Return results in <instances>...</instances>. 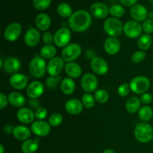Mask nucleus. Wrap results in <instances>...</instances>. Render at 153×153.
<instances>
[{
  "instance_id": "nucleus-1",
  "label": "nucleus",
  "mask_w": 153,
  "mask_h": 153,
  "mask_svg": "<svg viewBox=\"0 0 153 153\" xmlns=\"http://www.w3.org/2000/svg\"><path fill=\"white\" fill-rule=\"evenodd\" d=\"M92 22V17L88 11L79 10L73 13L68 19V24L70 29L75 32H84L87 31Z\"/></svg>"
},
{
  "instance_id": "nucleus-2",
  "label": "nucleus",
  "mask_w": 153,
  "mask_h": 153,
  "mask_svg": "<svg viewBox=\"0 0 153 153\" xmlns=\"http://www.w3.org/2000/svg\"><path fill=\"white\" fill-rule=\"evenodd\" d=\"M134 134L137 141L143 143H149L153 139V128L146 122L140 123L136 126Z\"/></svg>"
},
{
  "instance_id": "nucleus-3",
  "label": "nucleus",
  "mask_w": 153,
  "mask_h": 153,
  "mask_svg": "<svg viewBox=\"0 0 153 153\" xmlns=\"http://www.w3.org/2000/svg\"><path fill=\"white\" fill-rule=\"evenodd\" d=\"M28 70L33 77L40 79L43 77L47 72V64L44 58L40 56H35L30 61Z\"/></svg>"
},
{
  "instance_id": "nucleus-4",
  "label": "nucleus",
  "mask_w": 153,
  "mask_h": 153,
  "mask_svg": "<svg viewBox=\"0 0 153 153\" xmlns=\"http://www.w3.org/2000/svg\"><path fill=\"white\" fill-rule=\"evenodd\" d=\"M123 26L122 22L115 17L108 18L103 25L106 34L112 37H120L123 32Z\"/></svg>"
},
{
  "instance_id": "nucleus-5",
  "label": "nucleus",
  "mask_w": 153,
  "mask_h": 153,
  "mask_svg": "<svg viewBox=\"0 0 153 153\" xmlns=\"http://www.w3.org/2000/svg\"><path fill=\"white\" fill-rule=\"evenodd\" d=\"M129 86L131 91L134 94H143L150 88V81L146 76H135L130 81Z\"/></svg>"
},
{
  "instance_id": "nucleus-6",
  "label": "nucleus",
  "mask_w": 153,
  "mask_h": 153,
  "mask_svg": "<svg viewBox=\"0 0 153 153\" xmlns=\"http://www.w3.org/2000/svg\"><path fill=\"white\" fill-rule=\"evenodd\" d=\"M82 52V49L80 45L76 43H70L63 49L61 52V58L67 63L73 62L80 56Z\"/></svg>"
},
{
  "instance_id": "nucleus-7",
  "label": "nucleus",
  "mask_w": 153,
  "mask_h": 153,
  "mask_svg": "<svg viewBox=\"0 0 153 153\" xmlns=\"http://www.w3.org/2000/svg\"><path fill=\"white\" fill-rule=\"evenodd\" d=\"M142 25L135 20H129L124 25L123 33L128 38L135 39L142 35Z\"/></svg>"
},
{
  "instance_id": "nucleus-8",
  "label": "nucleus",
  "mask_w": 153,
  "mask_h": 153,
  "mask_svg": "<svg viewBox=\"0 0 153 153\" xmlns=\"http://www.w3.org/2000/svg\"><path fill=\"white\" fill-rule=\"evenodd\" d=\"M71 40V31L66 27L59 28L54 34V43L58 47L64 48Z\"/></svg>"
},
{
  "instance_id": "nucleus-9",
  "label": "nucleus",
  "mask_w": 153,
  "mask_h": 153,
  "mask_svg": "<svg viewBox=\"0 0 153 153\" xmlns=\"http://www.w3.org/2000/svg\"><path fill=\"white\" fill-rule=\"evenodd\" d=\"M81 86L86 93L95 92L98 87V79L91 73H85L81 79Z\"/></svg>"
},
{
  "instance_id": "nucleus-10",
  "label": "nucleus",
  "mask_w": 153,
  "mask_h": 153,
  "mask_svg": "<svg viewBox=\"0 0 153 153\" xmlns=\"http://www.w3.org/2000/svg\"><path fill=\"white\" fill-rule=\"evenodd\" d=\"M22 33V25L19 22H12L4 29L3 36L8 42H13L17 40Z\"/></svg>"
},
{
  "instance_id": "nucleus-11",
  "label": "nucleus",
  "mask_w": 153,
  "mask_h": 153,
  "mask_svg": "<svg viewBox=\"0 0 153 153\" xmlns=\"http://www.w3.org/2000/svg\"><path fill=\"white\" fill-rule=\"evenodd\" d=\"M64 65V61L62 58L55 57L49 60L47 64V73L50 76H59L63 70Z\"/></svg>"
},
{
  "instance_id": "nucleus-12",
  "label": "nucleus",
  "mask_w": 153,
  "mask_h": 153,
  "mask_svg": "<svg viewBox=\"0 0 153 153\" xmlns=\"http://www.w3.org/2000/svg\"><path fill=\"white\" fill-rule=\"evenodd\" d=\"M91 67L93 71L97 75L102 76L108 71V64L107 61L100 57H94L91 61Z\"/></svg>"
},
{
  "instance_id": "nucleus-13",
  "label": "nucleus",
  "mask_w": 153,
  "mask_h": 153,
  "mask_svg": "<svg viewBox=\"0 0 153 153\" xmlns=\"http://www.w3.org/2000/svg\"><path fill=\"white\" fill-rule=\"evenodd\" d=\"M31 130L38 137H46L50 133L51 126L44 120H37L31 124Z\"/></svg>"
},
{
  "instance_id": "nucleus-14",
  "label": "nucleus",
  "mask_w": 153,
  "mask_h": 153,
  "mask_svg": "<svg viewBox=\"0 0 153 153\" xmlns=\"http://www.w3.org/2000/svg\"><path fill=\"white\" fill-rule=\"evenodd\" d=\"M44 85L40 81H34L28 85L26 94L30 99H37L43 95L44 92Z\"/></svg>"
},
{
  "instance_id": "nucleus-15",
  "label": "nucleus",
  "mask_w": 153,
  "mask_h": 153,
  "mask_svg": "<svg viewBox=\"0 0 153 153\" xmlns=\"http://www.w3.org/2000/svg\"><path fill=\"white\" fill-rule=\"evenodd\" d=\"M28 79L27 76L19 73L12 75L11 77L9 79V83L10 86L18 91L23 90L26 87H28Z\"/></svg>"
},
{
  "instance_id": "nucleus-16",
  "label": "nucleus",
  "mask_w": 153,
  "mask_h": 153,
  "mask_svg": "<svg viewBox=\"0 0 153 153\" xmlns=\"http://www.w3.org/2000/svg\"><path fill=\"white\" fill-rule=\"evenodd\" d=\"M2 68L4 71L8 74H16L20 70L21 62L17 58L9 57L4 60Z\"/></svg>"
},
{
  "instance_id": "nucleus-17",
  "label": "nucleus",
  "mask_w": 153,
  "mask_h": 153,
  "mask_svg": "<svg viewBox=\"0 0 153 153\" xmlns=\"http://www.w3.org/2000/svg\"><path fill=\"white\" fill-rule=\"evenodd\" d=\"M91 13L97 19H105L109 13V8L107 4L102 2H96L90 7Z\"/></svg>"
},
{
  "instance_id": "nucleus-18",
  "label": "nucleus",
  "mask_w": 153,
  "mask_h": 153,
  "mask_svg": "<svg viewBox=\"0 0 153 153\" xmlns=\"http://www.w3.org/2000/svg\"><path fill=\"white\" fill-rule=\"evenodd\" d=\"M16 118L21 123L30 124L34 120L35 114L29 108L22 107L16 112Z\"/></svg>"
},
{
  "instance_id": "nucleus-19",
  "label": "nucleus",
  "mask_w": 153,
  "mask_h": 153,
  "mask_svg": "<svg viewBox=\"0 0 153 153\" xmlns=\"http://www.w3.org/2000/svg\"><path fill=\"white\" fill-rule=\"evenodd\" d=\"M40 40V34L37 29L31 28L28 29L24 36V42L29 47H34Z\"/></svg>"
},
{
  "instance_id": "nucleus-20",
  "label": "nucleus",
  "mask_w": 153,
  "mask_h": 153,
  "mask_svg": "<svg viewBox=\"0 0 153 153\" xmlns=\"http://www.w3.org/2000/svg\"><path fill=\"white\" fill-rule=\"evenodd\" d=\"M130 15L134 20L141 22L148 17V11L146 7L140 4H136L130 10Z\"/></svg>"
},
{
  "instance_id": "nucleus-21",
  "label": "nucleus",
  "mask_w": 153,
  "mask_h": 153,
  "mask_svg": "<svg viewBox=\"0 0 153 153\" xmlns=\"http://www.w3.org/2000/svg\"><path fill=\"white\" fill-rule=\"evenodd\" d=\"M104 49L108 55H115L120 50V43L117 37H109L105 41Z\"/></svg>"
},
{
  "instance_id": "nucleus-22",
  "label": "nucleus",
  "mask_w": 153,
  "mask_h": 153,
  "mask_svg": "<svg viewBox=\"0 0 153 153\" xmlns=\"http://www.w3.org/2000/svg\"><path fill=\"white\" fill-rule=\"evenodd\" d=\"M83 104L82 101L76 99H71L68 100L65 104V110L67 113L72 115H77L82 113L83 110Z\"/></svg>"
},
{
  "instance_id": "nucleus-23",
  "label": "nucleus",
  "mask_w": 153,
  "mask_h": 153,
  "mask_svg": "<svg viewBox=\"0 0 153 153\" xmlns=\"http://www.w3.org/2000/svg\"><path fill=\"white\" fill-rule=\"evenodd\" d=\"M31 131L29 128L23 125L16 126L13 128V135L16 140H22V141H25V140L30 139L31 137Z\"/></svg>"
},
{
  "instance_id": "nucleus-24",
  "label": "nucleus",
  "mask_w": 153,
  "mask_h": 153,
  "mask_svg": "<svg viewBox=\"0 0 153 153\" xmlns=\"http://www.w3.org/2000/svg\"><path fill=\"white\" fill-rule=\"evenodd\" d=\"M64 70L69 78L71 79H77L82 76V69L78 63L73 61L67 63L64 67Z\"/></svg>"
},
{
  "instance_id": "nucleus-25",
  "label": "nucleus",
  "mask_w": 153,
  "mask_h": 153,
  "mask_svg": "<svg viewBox=\"0 0 153 153\" xmlns=\"http://www.w3.org/2000/svg\"><path fill=\"white\" fill-rule=\"evenodd\" d=\"M35 25L37 28L40 31H47L51 25L50 16L47 13H40L35 18Z\"/></svg>"
},
{
  "instance_id": "nucleus-26",
  "label": "nucleus",
  "mask_w": 153,
  "mask_h": 153,
  "mask_svg": "<svg viewBox=\"0 0 153 153\" xmlns=\"http://www.w3.org/2000/svg\"><path fill=\"white\" fill-rule=\"evenodd\" d=\"M8 102L13 107L15 108H22L25 104V98L22 94L16 91H13L9 94Z\"/></svg>"
},
{
  "instance_id": "nucleus-27",
  "label": "nucleus",
  "mask_w": 153,
  "mask_h": 153,
  "mask_svg": "<svg viewBox=\"0 0 153 153\" xmlns=\"http://www.w3.org/2000/svg\"><path fill=\"white\" fill-rule=\"evenodd\" d=\"M141 101L137 97H131L126 102V109L128 113L135 114L140 110Z\"/></svg>"
},
{
  "instance_id": "nucleus-28",
  "label": "nucleus",
  "mask_w": 153,
  "mask_h": 153,
  "mask_svg": "<svg viewBox=\"0 0 153 153\" xmlns=\"http://www.w3.org/2000/svg\"><path fill=\"white\" fill-rule=\"evenodd\" d=\"M39 147V142L36 139H28L21 145V150L23 153H34Z\"/></svg>"
},
{
  "instance_id": "nucleus-29",
  "label": "nucleus",
  "mask_w": 153,
  "mask_h": 153,
  "mask_svg": "<svg viewBox=\"0 0 153 153\" xmlns=\"http://www.w3.org/2000/svg\"><path fill=\"white\" fill-rule=\"evenodd\" d=\"M61 90L66 95H71L76 89V83L71 78H65L61 82Z\"/></svg>"
},
{
  "instance_id": "nucleus-30",
  "label": "nucleus",
  "mask_w": 153,
  "mask_h": 153,
  "mask_svg": "<svg viewBox=\"0 0 153 153\" xmlns=\"http://www.w3.org/2000/svg\"><path fill=\"white\" fill-rule=\"evenodd\" d=\"M57 53V49L53 45H45L40 49V56L44 59H52L55 58Z\"/></svg>"
},
{
  "instance_id": "nucleus-31",
  "label": "nucleus",
  "mask_w": 153,
  "mask_h": 153,
  "mask_svg": "<svg viewBox=\"0 0 153 153\" xmlns=\"http://www.w3.org/2000/svg\"><path fill=\"white\" fill-rule=\"evenodd\" d=\"M152 43V37L150 34H143L140 36L137 40V46L142 51L148 50L151 47Z\"/></svg>"
},
{
  "instance_id": "nucleus-32",
  "label": "nucleus",
  "mask_w": 153,
  "mask_h": 153,
  "mask_svg": "<svg viewBox=\"0 0 153 153\" xmlns=\"http://www.w3.org/2000/svg\"><path fill=\"white\" fill-rule=\"evenodd\" d=\"M153 116V110L148 105H144L138 111V117L143 122H147L152 119Z\"/></svg>"
},
{
  "instance_id": "nucleus-33",
  "label": "nucleus",
  "mask_w": 153,
  "mask_h": 153,
  "mask_svg": "<svg viewBox=\"0 0 153 153\" xmlns=\"http://www.w3.org/2000/svg\"><path fill=\"white\" fill-rule=\"evenodd\" d=\"M57 11L58 14L63 18H70L73 14V9L71 6L66 2H62L58 4Z\"/></svg>"
},
{
  "instance_id": "nucleus-34",
  "label": "nucleus",
  "mask_w": 153,
  "mask_h": 153,
  "mask_svg": "<svg viewBox=\"0 0 153 153\" xmlns=\"http://www.w3.org/2000/svg\"><path fill=\"white\" fill-rule=\"evenodd\" d=\"M94 97L97 102L100 104H104L108 101L109 95L105 90L99 89L97 90L94 93Z\"/></svg>"
},
{
  "instance_id": "nucleus-35",
  "label": "nucleus",
  "mask_w": 153,
  "mask_h": 153,
  "mask_svg": "<svg viewBox=\"0 0 153 153\" xmlns=\"http://www.w3.org/2000/svg\"><path fill=\"white\" fill-rule=\"evenodd\" d=\"M109 13L115 18L121 17L125 13V8L121 4H114L109 8Z\"/></svg>"
},
{
  "instance_id": "nucleus-36",
  "label": "nucleus",
  "mask_w": 153,
  "mask_h": 153,
  "mask_svg": "<svg viewBox=\"0 0 153 153\" xmlns=\"http://www.w3.org/2000/svg\"><path fill=\"white\" fill-rule=\"evenodd\" d=\"M96 102L97 101H96L94 96L91 95L88 93L84 94L82 97V102L84 107L86 108H92L93 107H94Z\"/></svg>"
},
{
  "instance_id": "nucleus-37",
  "label": "nucleus",
  "mask_w": 153,
  "mask_h": 153,
  "mask_svg": "<svg viewBox=\"0 0 153 153\" xmlns=\"http://www.w3.org/2000/svg\"><path fill=\"white\" fill-rule=\"evenodd\" d=\"M61 82L62 81L61 76H49L46 79V86L50 90H55L58 88Z\"/></svg>"
},
{
  "instance_id": "nucleus-38",
  "label": "nucleus",
  "mask_w": 153,
  "mask_h": 153,
  "mask_svg": "<svg viewBox=\"0 0 153 153\" xmlns=\"http://www.w3.org/2000/svg\"><path fill=\"white\" fill-rule=\"evenodd\" d=\"M63 122V117L59 113H54L49 117V123L51 126L57 127L61 125Z\"/></svg>"
},
{
  "instance_id": "nucleus-39",
  "label": "nucleus",
  "mask_w": 153,
  "mask_h": 153,
  "mask_svg": "<svg viewBox=\"0 0 153 153\" xmlns=\"http://www.w3.org/2000/svg\"><path fill=\"white\" fill-rule=\"evenodd\" d=\"M52 0H33L34 8L38 10H46L51 4Z\"/></svg>"
},
{
  "instance_id": "nucleus-40",
  "label": "nucleus",
  "mask_w": 153,
  "mask_h": 153,
  "mask_svg": "<svg viewBox=\"0 0 153 153\" xmlns=\"http://www.w3.org/2000/svg\"><path fill=\"white\" fill-rule=\"evenodd\" d=\"M146 58V52L144 51H137L131 55V61L134 64H140L143 62Z\"/></svg>"
},
{
  "instance_id": "nucleus-41",
  "label": "nucleus",
  "mask_w": 153,
  "mask_h": 153,
  "mask_svg": "<svg viewBox=\"0 0 153 153\" xmlns=\"http://www.w3.org/2000/svg\"><path fill=\"white\" fill-rule=\"evenodd\" d=\"M130 91V86L129 84H122L120 85L117 88V94L118 95L122 97H126L129 94Z\"/></svg>"
},
{
  "instance_id": "nucleus-42",
  "label": "nucleus",
  "mask_w": 153,
  "mask_h": 153,
  "mask_svg": "<svg viewBox=\"0 0 153 153\" xmlns=\"http://www.w3.org/2000/svg\"><path fill=\"white\" fill-rule=\"evenodd\" d=\"M142 28L145 34H150L153 32V20L152 19H146L142 24Z\"/></svg>"
},
{
  "instance_id": "nucleus-43",
  "label": "nucleus",
  "mask_w": 153,
  "mask_h": 153,
  "mask_svg": "<svg viewBox=\"0 0 153 153\" xmlns=\"http://www.w3.org/2000/svg\"><path fill=\"white\" fill-rule=\"evenodd\" d=\"M34 114H35V117L37 118L38 120H43L46 119V117H47L48 111L45 108L40 107L39 108H37V110L35 111Z\"/></svg>"
},
{
  "instance_id": "nucleus-44",
  "label": "nucleus",
  "mask_w": 153,
  "mask_h": 153,
  "mask_svg": "<svg viewBox=\"0 0 153 153\" xmlns=\"http://www.w3.org/2000/svg\"><path fill=\"white\" fill-rule=\"evenodd\" d=\"M43 41L46 45H51L54 42V36L49 31H46L43 35Z\"/></svg>"
},
{
  "instance_id": "nucleus-45",
  "label": "nucleus",
  "mask_w": 153,
  "mask_h": 153,
  "mask_svg": "<svg viewBox=\"0 0 153 153\" xmlns=\"http://www.w3.org/2000/svg\"><path fill=\"white\" fill-rule=\"evenodd\" d=\"M140 100L141 101V103L146 105L150 104L151 102L152 101V95L149 93H145V94H141Z\"/></svg>"
},
{
  "instance_id": "nucleus-46",
  "label": "nucleus",
  "mask_w": 153,
  "mask_h": 153,
  "mask_svg": "<svg viewBox=\"0 0 153 153\" xmlns=\"http://www.w3.org/2000/svg\"><path fill=\"white\" fill-rule=\"evenodd\" d=\"M8 98L6 97L5 94H4L3 93L0 94V109L2 110V109L5 108L7 105V103H8Z\"/></svg>"
},
{
  "instance_id": "nucleus-47",
  "label": "nucleus",
  "mask_w": 153,
  "mask_h": 153,
  "mask_svg": "<svg viewBox=\"0 0 153 153\" xmlns=\"http://www.w3.org/2000/svg\"><path fill=\"white\" fill-rule=\"evenodd\" d=\"M28 104L32 108L35 109V110L40 108V102L38 100H37V99H31L28 102Z\"/></svg>"
},
{
  "instance_id": "nucleus-48",
  "label": "nucleus",
  "mask_w": 153,
  "mask_h": 153,
  "mask_svg": "<svg viewBox=\"0 0 153 153\" xmlns=\"http://www.w3.org/2000/svg\"><path fill=\"white\" fill-rule=\"evenodd\" d=\"M121 2V4L124 6H126V7H130V6H134V4H136L137 0H120Z\"/></svg>"
},
{
  "instance_id": "nucleus-49",
  "label": "nucleus",
  "mask_w": 153,
  "mask_h": 153,
  "mask_svg": "<svg viewBox=\"0 0 153 153\" xmlns=\"http://www.w3.org/2000/svg\"><path fill=\"white\" fill-rule=\"evenodd\" d=\"M13 128H12L10 125L6 126L4 127V131H5L6 133H7V134H9V133H13Z\"/></svg>"
},
{
  "instance_id": "nucleus-50",
  "label": "nucleus",
  "mask_w": 153,
  "mask_h": 153,
  "mask_svg": "<svg viewBox=\"0 0 153 153\" xmlns=\"http://www.w3.org/2000/svg\"><path fill=\"white\" fill-rule=\"evenodd\" d=\"M102 153H116V152H115V151H114L113 149H105V150L103 151Z\"/></svg>"
},
{
  "instance_id": "nucleus-51",
  "label": "nucleus",
  "mask_w": 153,
  "mask_h": 153,
  "mask_svg": "<svg viewBox=\"0 0 153 153\" xmlns=\"http://www.w3.org/2000/svg\"><path fill=\"white\" fill-rule=\"evenodd\" d=\"M4 146L2 144L0 145V153H4Z\"/></svg>"
},
{
  "instance_id": "nucleus-52",
  "label": "nucleus",
  "mask_w": 153,
  "mask_h": 153,
  "mask_svg": "<svg viewBox=\"0 0 153 153\" xmlns=\"http://www.w3.org/2000/svg\"><path fill=\"white\" fill-rule=\"evenodd\" d=\"M148 17H149V19H152L153 18V12L152 11H150L148 13Z\"/></svg>"
},
{
  "instance_id": "nucleus-53",
  "label": "nucleus",
  "mask_w": 153,
  "mask_h": 153,
  "mask_svg": "<svg viewBox=\"0 0 153 153\" xmlns=\"http://www.w3.org/2000/svg\"><path fill=\"white\" fill-rule=\"evenodd\" d=\"M148 1H151V2H153V0H148Z\"/></svg>"
}]
</instances>
